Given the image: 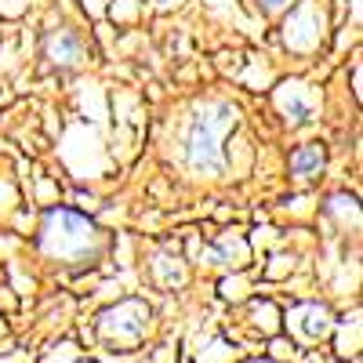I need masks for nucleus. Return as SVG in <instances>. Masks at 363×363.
Wrapping results in <instances>:
<instances>
[{
	"mask_svg": "<svg viewBox=\"0 0 363 363\" xmlns=\"http://www.w3.org/2000/svg\"><path fill=\"white\" fill-rule=\"evenodd\" d=\"M40 251L66 265H91L102 251V233L69 207H51L40 225Z\"/></svg>",
	"mask_w": 363,
	"mask_h": 363,
	"instance_id": "f257e3e1",
	"label": "nucleus"
},
{
	"mask_svg": "<svg viewBox=\"0 0 363 363\" xmlns=\"http://www.w3.org/2000/svg\"><path fill=\"white\" fill-rule=\"evenodd\" d=\"M236 124V109L229 102H203L196 106L189 131H186V160L196 174H222L225 171V149L222 138Z\"/></svg>",
	"mask_w": 363,
	"mask_h": 363,
	"instance_id": "f03ea898",
	"label": "nucleus"
},
{
	"mask_svg": "<svg viewBox=\"0 0 363 363\" xmlns=\"http://www.w3.org/2000/svg\"><path fill=\"white\" fill-rule=\"evenodd\" d=\"M145 330H149V306L138 298L120 301V306H113L99 316V335L106 345H113V352L135 349L145 338Z\"/></svg>",
	"mask_w": 363,
	"mask_h": 363,
	"instance_id": "7ed1b4c3",
	"label": "nucleus"
},
{
	"mask_svg": "<svg viewBox=\"0 0 363 363\" xmlns=\"http://www.w3.org/2000/svg\"><path fill=\"white\" fill-rule=\"evenodd\" d=\"M323 40V11L313 4V0H306V4H298L287 22H284V44L298 55L306 51H316Z\"/></svg>",
	"mask_w": 363,
	"mask_h": 363,
	"instance_id": "20e7f679",
	"label": "nucleus"
},
{
	"mask_svg": "<svg viewBox=\"0 0 363 363\" xmlns=\"http://www.w3.org/2000/svg\"><path fill=\"white\" fill-rule=\"evenodd\" d=\"M287 330H291V338L316 345L320 338H327L335 330V320H330L327 306H320V301H301V306L287 313Z\"/></svg>",
	"mask_w": 363,
	"mask_h": 363,
	"instance_id": "39448f33",
	"label": "nucleus"
},
{
	"mask_svg": "<svg viewBox=\"0 0 363 363\" xmlns=\"http://www.w3.org/2000/svg\"><path fill=\"white\" fill-rule=\"evenodd\" d=\"M44 55H48V62L55 66V69H77L84 58H87V48H84V40H80V33L77 29H69V26H58V29H51L48 33V40H44Z\"/></svg>",
	"mask_w": 363,
	"mask_h": 363,
	"instance_id": "423d86ee",
	"label": "nucleus"
},
{
	"mask_svg": "<svg viewBox=\"0 0 363 363\" xmlns=\"http://www.w3.org/2000/svg\"><path fill=\"white\" fill-rule=\"evenodd\" d=\"M272 102H277V109L284 113L287 124H309L313 113H316V99H313V91L309 84H301V80H287L277 87V95H272Z\"/></svg>",
	"mask_w": 363,
	"mask_h": 363,
	"instance_id": "0eeeda50",
	"label": "nucleus"
},
{
	"mask_svg": "<svg viewBox=\"0 0 363 363\" xmlns=\"http://www.w3.org/2000/svg\"><path fill=\"white\" fill-rule=\"evenodd\" d=\"M327 167V149L323 142H306V145H298L294 153H291V174L294 178H316L320 171Z\"/></svg>",
	"mask_w": 363,
	"mask_h": 363,
	"instance_id": "6e6552de",
	"label": "nucleus"
},
{
	"mask_svg": "<svg viewBox=\"0 0 363 363\" xmlns=\"http://www.w3.org/2000/svg\"><path fill=\"white\" fill-rule=\"evenodd\" d=\"M327 211L335 215L342 225H359V207H356V196H345V193H338V196H330V203H327Z\"/></svg>",
	"mask_w": 363,
	"mask_h": 363,
	"instance_id": "1a4fd4ad",
	"label": "nucleus"
},
{
	"mask_svg": "<svg viewBox=\"0 0 363 363\" xmlns=\"http://www.w3.org/2000/svg\"><path fill=\"white\" fill-rule=\"evenodd\" d=\"M356 349H359V316H349V323L338 327V352L356 356Z\"/></svg>",
	"mask_w": 363,
	"mask_h": 363,
	"instance_id": "9d476101",
	"label": "nucleus"
},
{
	"mask_svg": "<svg viewBox=\"0 0 363 363\" xmlns=\"http://www.w3.org/2000/svg\"><path fill=\"white\" fill-rule=\"evenodd\" d=\"M26 0H0V15H18Z\"/></svg>",
	"mask_w": 363,
	"mask_h": 363,
	"instance_id": "9b49d317",
	"label": "nucleus"
},
{
	"mask_svg": "<svg viewBox=\"0 0 363 363\" xmlns=\"http://www.w3.org/2000/svg\"><path fill=\"white\" fill-rule=\"evenodd\" d=\"M262 4H265V11H280V8L291 4V0H262Z\"/></svg>",
	"mask_w": 363,
	"mask_h": 363,
	"instance_id": "f8f14e48",
	"label": "nucleus"
},
{
	"mask_svg": "<svg viewBox=\"0 0 363 363\" xmlns=\"http://www.w3.org/2000/svg\"><path fill=\"white\" fill-rule=\"evenodd\" d=\"M251 363H277V359H251Z\"/></svg>",
	"mask_w": 363,
	"mask_h": 363,
	"instance_id": "ddd939ff",
	"label": "nucleus"
},
{
	"mask_svg": "<svg viewBox=\"0 0 363 363\" xmlns=\"http://www.w3.org/2000/svg\"><path fill=\"white\" fill-rule=\"evenodd\" d=\"M157 4H174V0H157Z\"/></svg>",
	"mask_w": 363,
	"mask_h": 363,
	"instance_id": "4468645a",
	"label": "nucleus"
}]
</instances>
